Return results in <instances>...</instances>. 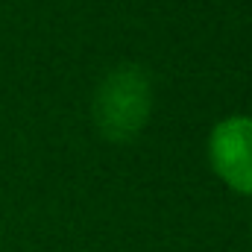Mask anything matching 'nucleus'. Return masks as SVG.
I'll return each mask as SVG.
<instances>
[{
	"label": "nucleus",
	"mask_w": 252,
	"mask_h": 252,
	"mask_svg": "<svg viewBox=\"0 0 252 252\" xmlns=\"http://www.w3.org/2000/svg\"><path fill=\"white\" fill-rule=\"evenodd\" d=\"M150 100L153 94H150L147 73L132 64L118 67L97 88L94 121L109 141H129L147 124L150 106H153Z\"/></svg>",
	"instance_id": "obj_1"
},
{
	"label": "nucleus",
	"mask_w": 252,
	"mask_h": 252,
	"mask_svg": "<svg viewBox=\"0 0 252 252\" xmlns=\"http://www.w3.org/2000/svg\"><path fill=\"white\" fill-rule=\"evenodd\" d=\"M208 158L229 188L252 196V118L235 115L214 126L208 138Z\"/></svg>",
	"instance_id": "obj_2"
}]
</instances>
